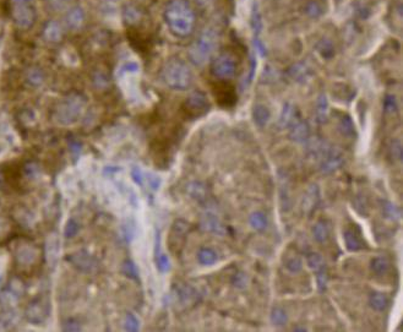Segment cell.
I'll return each mask as SVG.
<instances>
[{
	"instance_id": "cell-36",
	"label": "cell",
	"mask_w": 403,
	"mask_h": 332,
	"mask_svg": "<svg viewBox=\"0 0 403 332\" xmlns=\"http://www.w3.org/2000/svg\"><path fill=\"white\" fill-rule=\"evenodd\" d=\"M27 81L30 85L37 87V86H40L44 83V74H43V71L38 68L30 69L27 73Z\"/></svg>"
},
{
	"instance_id": "cell-25",
	"label": "cell",
	"mask_w": 403,
	"mask_h": 332,
	"mask_svg": "<svg viewBox=\"0 0 403 332\" xmlns=\"http://www.w3.org/2000/svg\"><path fill=\"white\" fill-rule=\"evenodd\" d=\"M338 130L345 138L352 139L356 136V127H354V123L349 115H343L341 117L340 122H338Z\"/></svg>"
},
{
	"instance_id": "cell-16",
	"label": "cell",
	"mask_w": 403,
	"mask_h": 332,
	"mask_svg": "<svg viewBox=\"0 0 403 332\" xmlns=\"http://www.w3.org/2000/svg\"><path fill=\"white\" fill-rule=\"evenodd\" d=\"M40 251L33 245H23V247L19 248L18 254H16V259H18L19 264L22 266H30L33 265L38 259Z\"/></svg>"
},
{
	"instance_id": "cell-32",
	"label": "cell",
	"mask_w": 403,
	"mask_h": 332,
	"mask_svg": "<svg viewBox=\"0 0 403 332\" xmlns=\"http://www.w3.org/2000/svg\"><path fill=\"white\" fill-rule=\"evenodd\" d=\"M316 50H318L321 57L327 60L331 59L335 55V47H333V44L328 40H321L318 43V45H316Z\"/></svg>"
},
{
	"instance_id": "cell-5",
	"label": "cell",
	"mask_w": 403,
	"mask_h": 332,
	"mask_svg": "<svg viewBox=\"0 0 403 332\" xmlns=\"http://www.w3.org/2000/svg\"><path fill=\"white\" fill-rule=\"evenodd\" d=\"M212 75L222 80H228L233 78L237 71V62L233 55L229 53H221L213 59L211 65Z\"/></svg>"
},
{
	"instance_id": "cell-41",
	"label": "cell",
	"mask_w": 403,
	"mask_h": 332,
	"mask_svg": "<svg viewBox=\"0 0 403 332\" xmlns=\"http://www.w3.org/2000/svg\"><path fill=\"white\" fill-rule=\"evenodd\" d=\"M124 329L126 331L135 332L139 330V320L134 316L133 314H128L125 316V322H124Z\"/></svg>"
},
{
	"instance_id": "cell-34",
	"label": "cell",
	"mask_w": 403,
	"mask_h": 332,
	"mask_svg": "<svg viewBox=\"0 0 403 332\" xmlns=\"http://www.w3.org/2000/svg\"><path fill=\"white\" fill-rule=\"evenodd\" d=\"M249 222H250L251 227L255 230H259V232L266 229V227H267V218L262 212H254L250 216Z\"/></svg>"
},
{
	"instance_id": "cell-26",
	"label": "cell",
	"mask_w": 403,
	"mask_h": 332,
	"mask_svg": "<svg viewBox=\"0 0 403 332\" xmlns=\"http://www.w3.org/2000/svg\"><path fill=\"white\" fill-rule=\"evenodd\" d=\"M369 303L370 307L376 311H383L388 305V298L385 293L374 292L369 297Z\"/></svg>"
},
{
	"instance_id": "cell-15",
	"label": "cell",
	"mask_w": 403,
	"mask_h": 332,
	"mask_svg": "<svg viewBox=\"0 0 403 332\" xmlns=\"http://www.w3.org/2000/svg\"><path fill=\"white\" fill-rule=\"evenodd\" d=\"M289 138L294 143H304L308 141L310 138V126H309L306 120L297 119L293 124L291 125L289 130Z\"/></svg>"
},
{
	"instance_id": "cell-35",
	"label": "cell",
	"mask_w": 403,
	"mask_h": 332,
	"mask_svg": "<svg viewBox=\"0 0 403 332\" xmlns=\"http://www.w3.org/2000/svg\"><path fill=\"white\" fill-rule=\"evenodd\" d=\"M47 250H48V260H49L52 264H55L57 261V256L59 254V240L55 235H52V237L48 239L47 243Z\"/></svg>"
},
{
	"instance_id": "cell-38",
	"label": "cell",
	"mask_w": 403,
	"mask_h": 332,
	"mask_svg": "<svg viewBox=\"0 0 403 332\" xmlns=\"http://www.w3.org/2000/svg\"><path fill=\"white\" fill-rule=\"evenodd\" d=\"M156 264H157V268L161 272H168L170 270V261L167 255L156 252Z\"/></svg>"
},
{
	"instance_id": "cell-9",
	"label": "cell",
	"mask_w": 403,
	"mask_h": 332,
	"mask_svg": "<svg viewBox=\"0 0 403 332\" xmlns=\"http://www.w3.org/2000/svg\"><path fill=\"white\" fill-rule=\"evenodd\" d=\"M13 18L20 28L32 27L36 21L35 10L31 5H14Z\"/></svg>"
},
{
	"instance_id": "cell-7",
	"label": "cell",
	"mask_w": 403,
	"mask_h": 332,
	"mask_svg": "<svg viewBox=\"0 0 403 332\" xmlns=\"http://www.w3.org/2000/svg\"><path fill=\"white\" fill-rule=\"evenodd\" d=\"M344 163V156L342 151L336 146H331L323 157L319 161V168L323 174H331L340 169Z\"/></svg>"
},
{
	"instance_id": "cell-53",
	"label": "cell",
	"mask_w": 403,
	"mask_h": 332,
	"mask_svg": "<svg viewBox=\"0 0 403 332\" xmlns=\"http://www.w3.org/2000/svg\"><path fill=\"white\" fill-rule=\"evenodd\" d=\"M147 179H148V183H150V185L152 187V189L157 190L158 187H160V184H161V180L158 179L157 177H155V175H152V174H150V177H147Z\"/></svg>"
},
{
	"instance_id": "cell-6",
	"label": "cell",
	"mask_w": 403,
	"mask_h": 332,
	"mask_svg": "<svg viewBox=\"0 0 403 332\" xmlns=\"http://www.w3.org/2000/svg\"><path fill=\"white\" fill-rule=\"evenodd\" d=\"M190 229V223H188L186 221L177 220L176 222L173 223L169 233V240H168L170 251L174 252V254H181L184 245H185L186 237H188Z\"/></svg>"
},
{
	"instance_id": "cell-1",
	"label": "cell",
	"mask_w": 403,
	"mask_h": 332,
	"mask_svg": "<svg viewBox=\"0 0 403 332\" xmlns=\"http://www.w3.org/2000/svg\"><path fill=\"white\" fill-rule=\"evenodd\" d=\"M163 16L169 31L176 37L185 38L194 32L195 14L185 0H170Z\"/></svg>"
},
{
	"instance_id": "cell-2",
	"label": "cell",
	"mask_w": 403,
	"mask_h": 332,
	"mask_svg": "<svg viewBox=\"0 0 403 332\" xmlns=\"http://www.w3.org/2000/svg\"><path fill=\"white\" fill-rule=\"evenodd\" d=\"M193 79L194 76L189 65L178 58L168 60L163 66L162 80L170 90H188L193 83Z\"/></svg>"
},
{
	"instance_id": "cell-24",
	"label": "cell",
	"mask_w": 403,
	"mask_h": 332,
	"mask_svg": "<svg viewBox=\"0 0 403 332\" xmlns=\"http://www.w3.org/2000/svg\"><path fill=\"white\" fill-rule=\"evenodd\" d=\"M390 260L386 256H376L371 260L370 269L376 276H383L390 270Z\"/></svg>"
},
{
	"instance_id": "cell-45",
	"label": "cell",
	"mask_w": 403,
	"mask_h": 332,
	"mask_svg": "<svg viewBox=\"0 0 403 332\" xmlns=\"http://www.w3.org/2000/svg\"><path fill=\"white\" fill-rule=\"evenodd\" d=\"M316 281H318V287L320 292H323L327 287V273H326V270L320 271L316 275Z\"/></svg>"
},
{
	"instance_id": "cell-52",
	"label": "cell",
	"mask_w": 403,
	"mask_h": 332,
	"mask_svg": "<svg viewBox=\"0 0 403 332\" xmlns=\"http://www.w3.org/2000/svg\"><path fill=\"white\" fill-rule=\"evenodd\" d=\"M131 174H133V178H134V180H135V183H138L139 185H142V178H143L142 173H141V170L139 169L138 167L134 168Z\"/></svg>"
},
{
	"instance_id": "cell-44",
	"label": "cell",
	"mask_w": 403,
	"mask_h": 332,
	"mask_svg": "<svg viewBox=\"0 0 403 332\" xmlns=\"http://www.w3.org/2000/svg\"><path fill=\"white\" fill-rule=\"evenodd\" d=\"M124 271H125L126 276H129V277L138 280L139 271H138V269H136L135 265H134V262L125 261V264H124Z\"/></svg>"
},
{
	"instance_id": "cell-28",
	"label": "cell",
	"mask_w": 403,
	"mask_h": 332,
	"mask_svg": "<svg viewBox=\"0 0 403 332\" xmlns=\"http://www.w3.org/2000/svg\"><path fill=\"white\" fill-rule=\"evenodd\" d=\"M198 261L203 266H211L217 261V254L211 248H201L198 251Z\"/></svg>"
},
{
	"instance_id": "cell-8",
	"label": "cell",
	"mask_w": 403,
	"mask_h": 332,
	"mask_svg": "<svg viewBox=\"0 0 403 332\" xmlns=\"http://www.w3.org/2000/svg\"><path fill=\"white\" fill-rule=\"evenodd\" d=\"M186 113L193 117H199V115L205 114L210 108V103H208L207 97L201 91H194L188 98H186L185 103H184Z\"/></svg>"
},
{
	"instance_id": "cell-13",
	"label": "cell",
	"mask_w": 403,
	"mask_h": 332,
	"mask_svg": "<svg viewBox=\"0 0 403 332\" xmlns=\"http://www.w3.org/2000/svg\"><path fill=\"white\" fill-rule=\"evenodd\" d=\"M319 201H320V191H319L318 185H310L304 194L303 201H302L303 212L310 216L318 208Z\"/></svg>"
},
{
	"instance_id": "cell-3",
	"label": "cell",
	"mask_w": 403,
	"mask_h": 332,
	"mask_svg": "<svg viewBox=\"0 0 403 332\" xmlns=\"http://www.w3.org/2000/svg\"><path fill=\"white\" fill-rule=\"evenodd\" d=\"M86 107H87V100L82 93H69L58 104L57 112H55L57 122L64 126L74 125L82 118Z\"/></svg>"
},
{
	"instance_id": "cell-23",
	"label": "cell",
	"mask_w": 403,
	"mask_h": 332,
	"mask_svg": "<svg viewBox=\"0 0 403 332\" xmlns=\"http://www.w3.org/2000/svg\"><path fill=\"white\" fill-rule=\"evenodd\" d=\"M270 110H268V108L266 107V105L263 104H256L254 105V109H253V118H254V122H255V124L258 125L259 127H263L266 124L268 123V120H270Z\"/></svg>"
},
{
	"instance_id": "cell-18",
	"label": "cell",
	"mask_w": 403,
	"mask_h": 332,
	"mask_svg": "<svg viewBox=\"0 0 403 332\" xmlns=\"http://www.w3.org/2000/svg\"><path fill=\"white\" fill-rule=\"evenodd\" d=\"M43 33H44V37L48 42L57 43V42H59V41H61V38H63V35H64V31L60 23L58 22V21L53 20V21H49V22H47Z\"/></svg>"
},
{
	"instance_id": "cell-12",
	"label": "cell",
	"mask_w": 403,
	"mask_h": 332,
	"mask_svg": "<svg viewBox=\"0 0 403 332\" xmlns=\"http://www.w3.org/2000/svg\"><path fill=\"white\" fill-rule=\"evenodd\" d=\"M48 315V307L47 303L43 302L42 299H37L35 302L31 303L28 305L27 310H26V316H27L28 321L33 322L35 325L40 324L45 320Z\"/></svg>"
},
{
	"instance_id": "cell-42",
	"label": "cell",
	"mask_w": 403,
	"mask_h": 332,
	"mask_svg": "<svg viewBox=\"0 0 403 332\" xmlns=\"http://www.w3.org/2000/svg\"><path fill=\"white\" fill-rule=\"evenodd\" d=\"M305 11L310 18H319V16L322 14V9H321V6L319 5L316 1H310V3L306 5Z\"/></svg>"
},
{
	"instance_id": "cell-49",
	"label": "cell",
	"mask_w": 403,
	"mask_h": 332,
	"mask_svg": "<svg viewBox=\"0 0 403 332\" xmlns=\"http://www.w3.org/2000/svg\"><path fill=\"white\" fill-rule=\"evenodd\" d=\"M139 70V65L135 62H129L121 66V73H136Z\"/></svg>"
},
{
	"instance_id": "cell-43",
	"label": "cell",
	"mask_w": 403,
	"mask_h": 332,
	"mask_svg": "<svg viewBox=\"0 0 403 332\" xmlns=\"http://www.w3.org/2000/svg\"><path fill=\"white\" fill-rule=\"evenodd\" d=\"M47 1L50 9H53L54 11L65 10L69 6V3H70V0H47Z\"/></svg>"
},
{
	"instance_id": "cell-11",
	"label": "cell",
	"mask_w": 403,
	"mask_h": 332,
	"mask_svg": "<svg viewBox=\"0 0 403 332\" xmlns=\"http://www.w3.org/2000/svg\"><path fill=\"white\" fill-rule=\"evenodd\" d=\"M200 227L202 228L205 232L215 233L218 235H224L227 233V228L223 225L222 221L215 215V213L206 212L203 213L202 217L200 220Z\"/></svg>"
},
{
	"instance_id": "cell-54",
	"label": "cell",
	"mask_w": 403,
	"mask_h": 332,
	"mask_svg": "<svg viewBox=\"0 0 403 332\" xmlns=\"http://www.w3.org/2000/svg\"><path fill=\"white\" fill-rule=\"evenodd\" d=\"M14 5H31L32 0H13Z\"/></svg>"
},
{
	"instance_id": "cell-37",
	"label": "cell",
	"mask_w": 403,
	"mask_h": 332,
	"mask_svg": "<svg viewBox=\"0 0 403 332\" xmlns=\"http://www.w3.org/2000/svg\"><path fill=\"white\" fill-rule=\"evenodd\" d=\"M287 314H285L284 310L281 309V308H275V309L272 310V312H271V321H272L273 325H276V326H282V325H284L285 322H287Z\"/></svg>"
},
{
	"instance_id": "cell-33",
	"label": "cell",
	"mask_w": 403,
	"mask_h": 332,
	"mask_svg": "<svg viewBox=\"0 0 403 332\" xmlns=\"http://www.w3.org/2000/svg\"><path fill=\"white\" fill-rule=\"evenodd\" d=\"M284 268L291 273H298L303 268V262H302V259L299 256L291 255V256L285 257Z\"/></svg>"
},
{
	"instance_id": "cell-48",
	"label": "cell",
	"mask_w": 403,
	"mask_h": 332,
	"mask_svg": "<svg viewBox=\"0 0 403 332\" xmlns=\"http://www.w3.org/2000/svg\"><path fill=\"white\" fill-rule=\"evenodd\" d=\"M10 292L14 293L15 295H21V293H23V283L20 280H18V278H14L11 281Z\"/></svg>"
},
{
	"instance_id": "cell-47",
	"label": "cell",
	"mask_w": 403,
	"mask_h": 332,
	"mask_svg": "<svg viewBox=\"0 0 403 332\" xmlns=\"http://www.w3.org/2000/svg\"><path fill=\"white\" fill-rule=\"evenodd\" d=\"M124 18L128 22H135L139 19V13L135 8H131V6H128V8L124 10Z\"/></svg>"
},
{
	"instance_id": "cell-10",
	"label": "cell",
	"mask_w": 403,
	"mask_h": 332,
	"mask_svg": "<svg viewBox=\"0 0 403 332\" xmlns=\"http://www.w3.org/2000/svg\"><path fill=\"white\" fill-rule=\"evenodd\" d=\"M68 260L74 268L82 271V272H92L96 269V265H97L92 255H90L85 250H79V251L73 252V254L69 255Z\"/></svg>"
},
{
	"instance_id": "cell-19",
	"label": "cell",
	"mask_w": 403,
	"mask_h": 332,
	"mask_svg": "<svg viewBox=\"0 0 403 332\" xmlns=\"http://www.w3.org/2000/svg\"><path fill=\"white\" fill-rule=\"evenodd\" d=\"M297 119H298V118H297L296 107H294L293 104H291V103H285L282 108V112H281L280 120H278L280 127H282V129L289 127Z\"/></svg>"
},
{
	"instance_id": "cell-51",
	"label": "cell",
	"mask_w": 403,
	"mask_h": 332,
	"mask_svg": "<svg viewBox=\"0 0 403 332\" xmlns=\"http://www.w3.org/2000/svg\"><path fill=\"white\" fill-rule=\"evenodd\" d=\"M234 286L238 288H244L246 286V277L244 273H238L234 277Z\"/></svg>"
},
{
	"instance_id": "cell-46",
	"label": "cell",
	"mask_w": 403,
	"mask_h": 332,
	"mask_svg": "<svg viewBox=\"0 0 403 332\" xmlns=\"http://www.w3.org/2000/svg\"><path fill=\"white\" fill-rule=\"evenodd\" d=\"M79 230V225L75 222L74 220H69L68 223H66L65 227V235L68 238H73L74 235L78 233Z\"/></svg>"
},
{
	"instance_id": "cell-27",
	"label": "cell",
	"mask_w": 403,
	"mask_h": 332,
	"mask_svg": "<svg viewBox=\"0 0 403 332\" xmlns=\"http://www.w3.org/2000/svg\"><path fill=\"white\" fill-rule=\"evenodd\" d=\"M313 234L316 242L325 243L330 237V228H328L326 221L320 220L315 223L313 228Z\"/></svg>"
},
{
	"instance_id": "cell-17",
	"label": "cell",
	"mask_w": 403,
	"mask_h": 332,
	"mask_svg": "<svg viewBox=\"0 0 403 332\" xmlns=\"http://www.w3.org/2000/svg\"><path fill=\"white\" fill-rule=\"evenodd\" d=\"M343 239H344L345 247H347V249L349 251H358V250L363 249V240H362V238L359 237V234L353 228H347L343 232Z\"/></svg>"
},
{
	"instance_id": "cell-22",
	"label": "cell",
	"mask_w": 403,
	"mask_h": 332,
	"mask_svg": "<svg viewBox=\"0 0 403 332\" xmlns=\"http://www.w3.org/2000/svg\"><path fill=\"white\" fill-rule=\"evenodd\" d=\"M316 122L319 124H326L328 120V101L325 95L319 96V100L316 102L315 108Z\"/></svg>"
},
{
	"instance_id": "cell-50",
	"label": "cell",
	"mask_w": 403,
	"mask_h": 332,
	"mask_svg": "<svg viewBox=\"0 0 403 332\" xmlns=\"http://www.w3.org/2000/svg\"><path fill=\"white\" fill-rule=\"evenodd\" d=\"M64 325H65V326H64V330H65V331H79V330H81L79 322L75 321L74 319H69L68 322Z\"/></svg>"
},
{
	"instance_id": "cell-40",
	"label": "cell",
	"mask_w": 403,
	"mask_h": 332,
	"mask_svg": "<svg viewBox=\"0 0 403 332\" xmlns=\"http://www.w3.org/2000/svg\"><path fill=\"white\" fill-rule=\"evenodd\" d=\"M383 109H385L386 113H395L397 110V101H396L395 96L387 95L383 100Z\"/></svg>"
},
{
	"instance_id": "cell-39",
	"label": "cell",
	"mask_w": 403,
	"mask_h": 332,
	"mask_svg": "<svg viewBox=\"0 0 403 332\" xmlns=\"http://www.w3.org/2000/svg\"><path fill=\"white\" fill-rule=\"evenodd\" d=\"M390 155L393 161L402 160V144L400 140H393L390 145Z\"/></svg>"
},
{
	"instance_id": "cell-20",
	"label": "cell",
	"mask_w": 403,
	"mask_h": 332,
	"mask_svg": "<svg viewBox=\"0 0 403 332\" xmlns=\"http://www.w3.org/2000/svg\"><path fill=\"white\" fill-rule=\"evenodd\" d=\"M186 192H188L191 199L201 203V201L206 200V197L208 195V189L203 183L191 182L186 187Z\"/></svg>"
},
{
	"instance_id": "cell-31",
	"label": "cell",
	"mask_w": 403,
	"mask_h": 332,
	"mask_svg": "<svg viewBox=\"0 0 403 332\" xmlns=\"http://www.w3.org/2000/svg\"><path fill=\"white\" fill-rule=\"evenodd\" d=\"M178 298L179 300H181V304L186 305V304H193V303H195L196 300V297H198V293L195 292V290L191 287H189V286H184V287H181V290H178Z\"/></svg>"
},
{
	"instance_id": "cell-14",
	"label": "cell",
	"mask_w": 403,
	"mask_h": 332,
	"mask_svg": "<svg viewBox=\"0 0 403 332\" xmlns=\"http://www.w3.org/2000/svg\"><path fill=\"white\" fill-rule=\"evenodd\" d=\"M86 20V15H85V10H83L81 6L76 5V6H71L70 9H68L65 15V23L70 30L73 31H78L80 30L83 26Z\"/></svg>"
},
{
	"instance_id": "cell-30",
	"label": "cell",
	"mask_w": 403,
	"mask_h": 332,
	"mask_svg": "<svg viewBox=\"0 0 403 332\" xmlns=\"http://www.w3.org/2000/svg\"><path fill=\"white\" fill-rule=\"evenodd\" d=\"M306 264H308L309 268L314 271V272H320V271H323L326 268L325 265V260L318 252H311L306 256Z\"/></svg>"
},
{
	"instance_id": "cell-21",
	"label": "cell",
	"mask_w": 403,
	"mask_h": 332,
	"mask_svg": "<svg viewBox=\"0 0 403 332\" xmlns=\"http://www.w3.org/2000/svg\"><path fill=\"white\" fill-rule=\"evenodd\" d=\"M288 73H289V76L293 80L298 81V83H305L311 76L310 69L304 62H297V64H294L293 66H291Z\"/></svg>"
},
{
	"instance_id": "cell-4",
	"label": "cell",
	"mask_w": 403,
	"mask_h": 332,
	"mask_svg": "<svg viewBox=\"0 0 403 332\" xmlns=\"http://www.w3.org/2000/svg\"><path fill=\"white\" fill-rule=\"evenodd\" d=\"M218 44L217 32L212 28H205L198 40L191 44L189 49V59L196 66H202L208 62L215 53Z\"/></svg>"
},
{
	"instance_id": "cell-29",
	"label": "cell",
	"mask_w": 403,
	"mask_h": 332,
	"mask_svg": "<svg viewBox=\"0 0 403 332\" xmlns=\"http://www.w3.org/2000/svg\"><path fill=\"white\" fill-rule=\"evenodd\" d=\"M381 211H383V216L387 220L391 221H398L402 216L401 210L395 205V204L390 203V201H383L381 203Z\"/></svg>"
}]
</instances>
